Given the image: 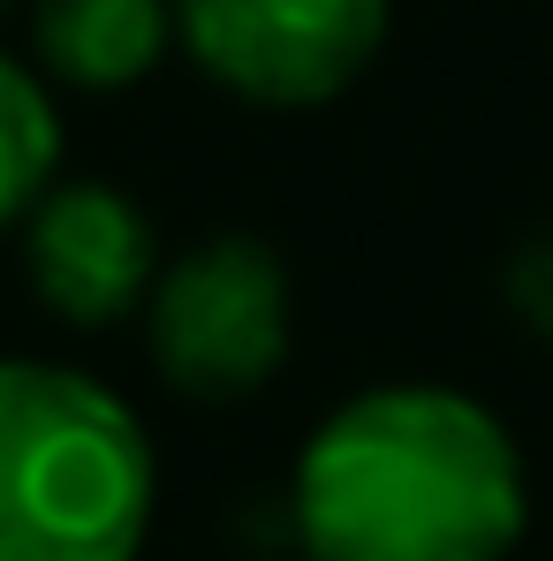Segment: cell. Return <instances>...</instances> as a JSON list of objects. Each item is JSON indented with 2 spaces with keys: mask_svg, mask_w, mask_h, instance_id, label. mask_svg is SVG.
I'll return each mask as SVG.
<instances>
[{
  "mask_svg": "<svg viewBox=\"0 0 553 561\" xmlns=\"http://www.w3.org/2000/svg\"><path fill=\"white\" fill-rule=\"evenodd\" d=\"M523 524V456L456 387H365L296 456V539L311 561H508Z\"/></svg>",
  "mask_w": 553,
  "mask_h": 561,
  "instance_id": "1",
  "label": "cell"
},
{
  "mask_svg": "<svg viewBox=\"0 0 553 561\" xmlns=\"http://www.w3.org/2000/svg\"><path fill=\"white\" fill-rule=\"evenodd\" d=\"M152 440L92 373L0 357V561H137Z\"/></svg>",
  "mask_w": 553,
  "mask_h": 561,
  "instance_id": "2",
  "label": "cell"
},
{
  "mask_svg": "<svg viewBox=\"0 0 553 561\" xmlns=\"http://www.w3.org/2000/svg\"><path fill=\"white\" fill-rule=\"evenodd\" d=\"M152 365L197 402H243L288 365V266L258 236H205L152 274Z\"/></svg>",
  "mask_w": 553,
  "mask_h": 561,
  "instance_id": "3",
  "label": "cell"
},
{
  "mask_svg": "<svg viewBox=\"0 0 553 561\" xmlns=\"http://www.w3.org/2000/svg\"><path fill=\"white\" fill-rule=\"evenodd\" d=\"M189 61L258 106H326L387 46V0H175Z\"/></svg>",
  "mask_w": 553,
  "mask_h": 561,
  "instance_id": "4",
  "label": "cell"
},
{
  "mask_svg": "<svg viewBox=\"0 0 553 561\" xmlns=\"http://www.w3.org/2000/svg\"><path fill=\"white\" fill-rule=\"evenodd\" d=\"M23 266L31 288L54 319L69 327H114L129 319L152 274H160V236L145 220V205L114 183H46V197L23 213Z\"/></svg>",
  "mask_w": 553,
  "mask_h": 561,
  "instance_id": "5",
  "label": "cell"
},
{
  "mask_svg": "<svg viewBox=\"0 0 553 561\" xmlns=\"http://www.w3.org/2000/svg\"><path fill=\"white\" fill-rule=\"evenodd\" d=\"M46 77L77 92H129L175 46V0H38L31 8Z\"/></svg>",
  "mask_w": 553,
  "mask_h": 561,
  "instance_id": "6",
  "label": "cell"
},
{
  "mask_svg": "<svg viewBox=\"0 0 553 561\" xmlns=\"http://www.w3.org/2000/svg\"><path fill=\"white\" fill-rule=\"evenodd\" d=\"M61 168V114H54V92L0 54V228L23 220L46 183Z\"/></svg>",
  "mask_w": 553,
  "mask_h": 561,
  "instance_id": "7",
  "label": "cell"
},
{
  "mask_svg": "<svg viewBox=\"0 0 553 561\" xmlns=\"http://www.w3.org/2000/svg\"><path fill=\"white\" fill-rule=\"evenodd\" d=\"M508 304H516V319H523L531 334L553 342V236H539V243L516 251V266H508Z\"/></svg>",
  "mask_w": 553,
  "mask_h": 561,
  "instance_id": "8",
  "label": "cell"
},
{
  "mask_svg": "<svg viewBox=\"0 0 553 561\" xmlns=\"http://www.w3.org/2000/svg\"><path fill=\"white\" fill-rule=\"evenodd\" d=\"M0 8H8V0H0Z\"/></svg>",
  "mask_w": 553,
  "mask_h": 561,
  "instance_id": "9",
  "label": "cell"
}]
</instances>
